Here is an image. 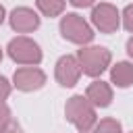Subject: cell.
<instances>
[{
	"label": "cell",
	"mask_w": 133,
	"mask_h": 133,
	"mask_svg": "<svg viewBox=\"0 0 133 133\" xmlns=\"http://www.w3.org/2000/svg\"><path fill=\"white\" fill-rule=\"evenodd\" d=\"M64 112H66V118L77 127L79 133L89 131V129L94 127V123H96L94 106H91V102H89L87 98H83V96H73V98L66 102Z\"/></svg>",
	"instance_id": "obj_1"
},
{
	"label": "cell",
	"mask_w": 133,
	"mask_h": 133,
	"mask_svg": "<svg viewBox=\"0 0 133 133\" xmlns=\"http://www.w3.org/2000/svg\"><path fill=\"white\" fill-rule=\"evenodd\" d=\"M110 62V52L106 48H100V46H94V48H81L79 50V64H81V71L89 77H96L100 73L106 71Z\"/></svg>",
	"instance_id": "obj_2"
},
{
	"label": "cell",
	"mask_w": 133,
	"mask_h": 133,
	"mask_svg": "<svg viewBox=\"0 0 133 133\" xmlns=\"http://www.w3.org/2000/svg\"><path fill=\"white\" fill-rule=\"evenodd\" d=\"M60 33H62L64 39H69L73 44H87L94 37L91 27L79 15H66V17H62V21H60Z\"/></svg>",
	"instance_id": "obj_3"
},
{
	"label": "cell",
	"mask_w": 133,
	"mask_h": 133,
	"mask_svg": "<svg viewBox=\"0 0 133 133\" xmlns=\"http://www.w3.org/2000/svg\"><path fill=\"white\" fill-rule=\"evenodd\" d=\"M8 54L15 62L19 64H37L42 60V52H39V46L35 42H31L29 37H17L8 44Z\"/></svg>",
	"instance_id": "obj_4"
},
{
	"label": "cell",
	"mask_w": 133,
	"mask_h": 133,
	"mask_svg": "<svg viewBox=\"0 0 133 133\" xmlns=\"http://www.w3.org/2000/svg\"><path fill=\"white\" fill-rule=\"evenodd\" d=\"M91 21L94 25L104 31V33H114L118 29V10L110 4H100L94 8L91 12Z\"/></svg>",
	"instance_id": "obj_5"
},
{
	"label": "cell",
	"mask_w": 133,
	"mask_h": 133,
	"mask_svg": "<svg viewBox=\"0 0 133 133\" xmlns=\"http://www.w3.org/2000/svg\"><path fill=\"white\" fill-rule=\"evenodd\" d=\"M81 64L75 56H62L58 62H56V79L60 85L64 87H71L77 83L79 75H81Z\"/></svg>",
	"instance_id": "obj_6"
},
{
	"label": "cell",
	"mask_w": 133,
	"mask_h": 133,
	"mask_svg": "<svg viewBox=\"0 0 133 133\" xmlns=\"http://www.w3.org/2000/svg\"><path fill=\"white\" fill-rule=\"evenodd\" d=\"M44 83H46V75L35 66H21L15 71V85L23 91L39 89Z\"/></svg>",
	"instance_id": "obj_7"
},
{
	"label": "cell",
	"mask_w": 133,
	"mask_h": 133,
	"mask_svg": "<svg viewBox=\"0 0 133 133\" xmlns=\"http://www.w3.org/2000/svg\"><path fill=\"white\" fill-rule=\"evenodd\" d=\"M10 25H12V29L19 31V33H29V31L37 29L39 17H37L31 8L21 6V8H15V10L10 12Z\"/></svg>",
	"instance_id": "obj_8"
},
{
	"label": "cell",
	"mask_w": 133,
	"mask_h": 133,
	"mask_svg": "<svg viewBox=\"0 0 133 133\" xmlns=\"http://www.w3.org/2000/svg\"><path fill=\"white\" fill-rule=\"evenodd\" d=\"M94 106H108L110 100H112V89L108 83L104 81H94L89 87H87V96H85Z\"/></svg>",
	"instance_id": "obj_9"
},
{
	"label": "cell",
	"mask_w": 133,
	"mask_h": 133,
	"mask_svg": "<svg viewBox=\"0 0 133 133\" xmlns=\"http://www.w3.org/2000/svg\"><path fill=\"white\" fill-rule=\"evenodd\" d=\"M112 81L118 85V87H127L133 83V64L129 62H118L114 69H112Z\"/></svg>",
	"instance_id": "obj_10"
},
{
	"label": "cell",
	"mask_w": 133,
	"mask_h": 133,
	"mask_svg": "<svg viewBox=\"0 0 133 133\" xmlns=\"http://www.w3.org/2000/svg\"><path fill=\"white\" fill-rule=\"evenodd\" d=\"M37 8L46 17H56L64 8V0H37Z\"/></svg>",
	"instance_id": "obj_11"
},
{
	"label": "cell",
	"mask_w": 133,
	"mask_h": 133,
	"mask_svg": "<svg viewBox=\"0 0 133 133\" xmlns=\"http://www.w3.org/2000/svg\"><path fill=\"white\" fill-rule=\"evenodd\" d=\"M94 133H121V123L114 118H104V121H100V125L96 127Z\"/></svg>",
	"instance_id": "obj_12"
},
{
	"label": "cell",
	"mask_w": 133,
	"mask_h": 133,
	"mask_svg": "<svg viewBox=\"0 0 133 133\" xmlns=\"http://www.w3.org/2000/svg\"><path fill=\"white\" fill-rule=\"evenodd\" d=\"M10 125V110L4 102H0V131H4Z\"/></svg>",
	"instance_id": "obj_13"
},
{
	"label": "cell",
	"mask_w": 133,
	"mask_h": 133,
	"mask_svg": "<svg viewBox=\"0 0 133 133\" xmlns=\"http://www.w3.org/2000/svg\"><path fill=\"white\" fill-rule=\"evenodd\" d=\"M8 94H10V83L4 77H0V102H4L8 98Z\"/></svg>",
	"instance_id": "obj_14"
},
{
	"label": "cell",
	"mask_w": 133,
	"mask_h": 133,
	"mask_svg": "<svg viewBox=\"0 0 133 133\" xmlns=\"http://www.w3.org/2000/svg\"><path fill=\"white\" fill-rule=\"evenodd\" d=\"M123 17H125V27H127L129 31H133V6H127Z\"/></svg>",
	"instance_id": "obj_15"
},
{
	"label": "cell",
	"mask_w": 133,
	"mask_h": 133,
	"mask_svg": "<svg viewBox=\"0 0 133 133\" xmlns=\"http://www.w3.org/2000/svg\"><path fill=\"white\" fill-rule=\"evenodd\" d=\"M94 0H71V4H75V6H89Z\"/></svg>",
	"instance_id": "obj_16"
},
{
	"label": "cell",
	"mask_w": 133,
	"mask_h": 133,
	"mask_svg": "<svg viewBox=\"0 0 133 133\" xmlns=\"http://www.w3.org/2000/svg\"><path fill=\"white\" fill-rule=\"evenodd\" d=\"M0 133H21V129L17 127V125H8L4 131H0Z\"/></svg>",
	"instance_id": "obj_17"
},
{
	"label": "cell",
	"mask_w": 133,
	"mask_h": 133,
	"mask_svg": "<svg viewBox=\"0 0 133 133\" xmlns=\"http://www.w3.org/2000/svg\"><path fill=\"white\" fill-rule=\"evenodd\" d=\"M127 52H129V56H133V37L127 42Z\"/></svg>",
	"instance_id": "obj_18"
},
{
	"label": "cell",
	"mask_w": 133,
	"mask_h": 133,
	"mask_svg": "<svg viewBox=\"0 0 133 133\" xmlns=\"http://www.w3.org/2000/svg\"><path fill=\"white\" fill-rule=\"evenodd\" d=\"M2 21H4V8L0 6V23H2Z\"/></svg>",
	"instance_id": "obj_19"
},
{
	"label": "cell",
	"mask_w": 133,
	"mask_h": 133,
	"mask_svg": "<svg viewBox=\"0 0 133 133\" xmlns=\"http://www.w3.org/2000/svg\"><path fill=\"white\" fill-rule=\"evenodd\" d=\"M0 58H2V50H0Z\"/></svg>",
	"instance_id": "obj_20"
}]
</instances>
